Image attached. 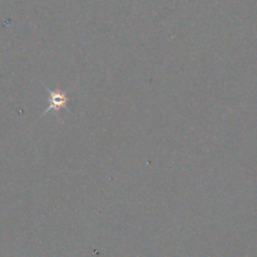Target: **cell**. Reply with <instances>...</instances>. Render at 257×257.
Wrapping results in <instances>:
<instances>
[{"label": "cell", "mask_w": 257, "mask_h": 257, "mask_svg": "<svg viewBox=\"0 0 257 257\" xmlns=\"http://www.w3.org/2000/svg\"><path fill=\"white\" fill-rule=\"evenodd\" d=\"M50 93V105L47 109V112L53 109H60L62 107H64L65 103L68 102V97L64 93L59 92V90H55V92H49Z\"/></svg>", "instance_id": "6da1fadb"}]
</instances>
